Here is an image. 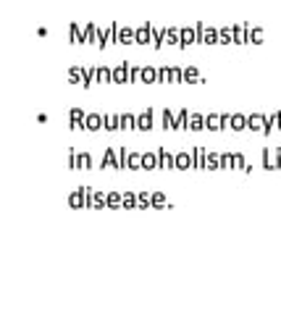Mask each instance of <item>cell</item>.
I'll return each mask as SVG.
<instances>
[{
    "mask_svg": "<svg viewBox=\"0 0 281 315\" xmlns=\"http://www.w3.org/2000/svg\"><path fill=\"white\" fill-rule=\"evenodd\" d=\"M158 82L181 84L184 82V69H179V66H161L158 69Z\"/></svg>",
    "mask_w": 281,
    "mask_h": 315,
    "instance_id": "obj_1",
    "label": "cell"
},
{
    "mask_svg": "<svg viewBox=\"0 0 281 315\" xmlns=\"http://www.w3.org/2000/svg\"><path fill=\"white\" fill-rule=\"evenodd\" d=\"M69 168H74V171H89L92 168V155L89 152L69 150Z\"/></svg>",
    "mask_w": 281,
    "mask_h": 315,
    "instance_id": "obj_2",
    "label": "cell"
},
{
    "mask_svg": "<svg viewBox=\"0 0 281 315\" xmlns=\"http://www.w3.org/2000/svg\"><path fill=\"white\" fill-rule=\"evenodd\" d=\"M247 129H253V132H263V134H271L273 121H271V118H265V116H260V113H253V116H247Z\"/></svg>",
    "mask_w": 281,
    "mask_h": 315,
    "instance_id": "obj_3",
    "label": "cell"
},
{
    "mask_svg": "<svg viewBox=\"0 0 281 315\" xmlns=\"http://www.w3.org/2000/svg\"><path fill=\"white\" fill-rule=\"evenodd\" d=\"M197 35H200V45H218V29L208 26L205 21H197Z\"/></svg>",
    "mask_w": 281,
    "mask_h": 315,
    "instance_id": "obj_4",
    "label": "cell"
},
{
    "mask_svg": "<svg viewBox=\"0 0 281 315\" xmlns=\"http://www.w3.org/2000/svg\"><path fill=\"white\" fill-rule=\"evenodd\" d=\"M263 168H281V147H265L263 150Z\"/></svg>",
    "mask_w": 281,
    "mask_h": 315,
    "instance_id": "obj_5",
    "label": "cell"
},
{
    "mask_svg": "<svg viewBox=\"0 0 281 315\" xmlns=\"http://www.w3.org/2000/svg\"><path fill=\"white\" fill-rule=\"evenodd\" d=\"M87 200H89V186H76L74 192L69 195V205L71 208H87Z\"/></svg>",
    "mask_w": 281,
    "mask_h": 315,
    "instance_id": "obj_6",
    "label": "cell"
},
{
    "mask_svg": "<svg viewBox=\"0 0 281 315\" xmlns=\"http://www.w3.org/2000/svg\"><path fill=\"white\" fill-rule=\"evenodd\" d=\"M229 118L231 116H226V113H208L205 116V129L221 132V129H226V126H229Z\"/></svg>",
    "mask_w": 281,
    "mask_h": 315,
    "instance_id": "obj_7",
    "label": "cell"
},
{
    "mask_svg": "<svg viewBox=\"0 0 281 315\" xmlns=\"http://www.w3.org/2000/svg\"><path fill=\"white\" fill-rule=\"evenodd\" d=\"M113 42H116V45H137V35H134V29H132V26H123V24H118Z\"/></svg>",
    "mask_w": 281,
    "mask_h": 315,
    "instance_id": "obj_8",
    "label": "cell"
},
{
    "mask_svg": "<svg viewBox=\"0 0 281 315\" xmlns=\"http://www.w3.org/2000/svg\"><path fill=\"white\" fill-rule=\"evenodd\" d=\"M100 168H116L118 171V147H105Z\"/></svg>",
    "mask_w": 281,
    "mask_h": 315,
    "instance_id": "obj_9",
    "label": "cell"
},
{
    "mask_svg": "<svg viewBox=\"0 0 281 315\" xmlns=\"http://www.w3.org/2000/svg\"><path fill=\"white\" fill-rule=\"evenodd\" d=\"M134 35H137V45H147V42H152V24H150V21L139 24V26L134 29Z\"/></svg>",
    "mask_w": 281,
    "mask_h": 315,
    "instance_id": "obj_10",
    "label": "cell"
},
{
    "mask_svg": "<svg viewBox=\"0 0 281 315\" xmlns=\"http://www.w3.org/2000/svg\"><path fill=\"white\" fill-rule=\"evenodd\" d=\"M195 42H200L197 26H184V29H181V42H179V47L184 50V47H190V45H195Z\"/></svg>",
    "mask_w": 281,
    "mask_h": 315,
    "instance_id": "obj_11",
    "label": "cell"
},
{
    "mask_svg": "<svg viewBox=\"0 0 281 315\" xmlns=\"http://www.w3.org/2000/svg\"><path fill=\"white\" fill-rule=\"evenodd\" d=\"M231 35H234V42L237 45H247L249 42V24H234Z\"/></svg>",
    "mask_w": 281,
    "mask_h": 315,
    "instance_id": "obj_12",
    "label": "cell"
},
{
    "mask_svg": "<svg viewBox=\"0 0 281 315\" xmlns=\"http://www.w3.org/2000/svg\"><path fill=\"white\" fill-rule=\"evenodd\" d=\"M105 126V116L103 113H87V118H84V129L87 132H100Z\"/></svg>",
    "mask_w": 281,
    "mask_h": 315,
    "instance_id": "obj_13",
    "label": "cell"
},
{
    "mask_svg": "<svg viewBox=\"0 0 281 315\" xmlns=\"http://www.w3.org/2000/svg\"><path fill=\"white\" fill-rule=\"evenodd\" d=\"M152 108L142 110V113H137V129L139 132H152Z\"/></svg>",
    "mask_w": 281,
    "mask_h": 315,
    "instance_id": "obj_14",
    "label": "cell"
},
{
    "mask_svg": "<svg viewBox=\"0 0 281 315\" xmlns=\"http://www.w3.org/2000/svg\"><path fill=\"white\" fill-rule=\"evenodd\" d=\"M129 66H132V63L121 60L118 66L113 69V84H127L129 82Z\"/></svg>",
    "mask_w": 281,
    "mask_h": 315,
    "instance_id": "obj_15",
    "label": "cell"
},
{
    "mask_svg": "<svg viewBox=\"0 0 281 315\" xmlns=\"http://www.w3.org/2000/svg\"><path fill=\"white\" fill-rule=\"evenodd\" d=\"M205 158H208V150L205 147H192V168L197 171H205Z\"/></svg>",
    "mask_w": 281,
    "mask_h": 315,
    "instance_id": "obj_16",
    "label": "cell"
},
{
    "mask_svg": "<svg viewBox=\"0 0 281 315\" xmlns=\"http://www.w3.org/2000/svg\"><path fill=\"white\" fill-rule=\"evenodd\" d=\"M84 118H87V113H84V110L82 108H71V113H69V126H71V129L76 132V129H84Z\"/></svg>",
    "mask_w": 281,
    "mask_h": 315,
    "instance_id": "obj_17",
    "label": "cell"
},
{
    "mask_svg": "<svg viewBox=\"0 0 281 315\" xmlns=\"http://www.w3.org/2000/svg\"><path fill=\"white\" fill-rule=\"evenodd\" d=\"M158 163H161V168H174L176 171V155H171L168 147H158Z\"/></svg>",
    "mask_w": 281,
    "mask_h": 315,
    "instance_id": "obj_18",
    "label": "cell"
},
{
    "mask_svg": "<svg viewBox=\"0 0 281 315\" xmlns=\"http://www.w3.org/2000/svg\"><path fill=\"white\" fill-rule=\"evenodd\" d=\"M69 37H71V45H84V42H87L84 29L79 26V21H71V26H69Z\"/></svg>",
    "mask_w": 281,
    "mask_h": 315,
    "instance_id": "obj_19",
    "label": "cell"
},
{
    "mask_svg": "<svg viewBox=\"0 0 281 315\" xmlns=\"http://www.w3.org/2000/svg\"><path fill=\"white\" fill-rule=\"evenodd\" d=\"M139 82L142 84H158V69L155 66H142V74H139Z\"/></svg>",
    "mask_w": 281,
    "mask_h": 315,
    "instance_id": "obj_20",
    "label": "cell"
},
{
    "mask_svg": "<svg viewBox=\"0 0 281 315\" xmlns=\"http://www.w3.org/2000/svg\"><path fill=\"white\" fill-rule=\"evenodd\" d=\"M92 208L105 210L108 208V192H103V189H92Z\"/></svg>",
    "mask_w": 281,
    "mask_h": 315,
    "instance_id": "obj_21",
    "label": "cell"
},
{
    "mask_svg": "<svg viewBox=\"0 0 281 315\" xmlns=\"http://www.w3.org/2000/svg\"><path fill=\"white\" fill-rule=\"evenodd\" d=\"M142 168L145 171H158L161 163H158V150L155 152H142Z\"/></svg>",
    "mask_w": 281,
    "mask_h": 315,
    "instance_id": "obj_22",
    "label": "cell"
},
{
    "mask_svg": "<svg viewBox=\"0 0 281 315\" xmlns=\"http://www.w3.org/2000/svg\"><path fill=\"white\" fill-rule=\"evenodd\" d=\"M184 82H186V84H205V79L200 76L197 66H186V69H184Z\"/></svg>",
    "mask_w": 281,
    "mask_h": 315,
    "instance_id": "obj_23",
    "label": "cell"
},
{
    "mask_svg": "<svg viewBox=\"0 0 281 315\" xmlns=\"http://www.w3.org/2000/svg\"><path fill=\"white\" fill-rule=\"evenodd\" d=\"M84 74H87V69L82 66V63H76V66L69 69V82L71 84H82L84 82Z\"/></svg>",
    "mask_w": 281,
    "mask_h": 315,
    "instance_id": "obj_24",
    "label": "cell"
},
{
    "mask_svg": "<svg viewBox=\"0 0 281 315\" xmlns=\"http://www.w3.org/2000/svg\"><path fill=\"white\" fill-rule=\"evenodd\" d=\"M190 110L186 108H181L179 113H176V132H184V129H190Z\"/></svg>",
    "mask_w": 281,
    "mask_h": 315,
    "instance_id": "obj_25",
    "label": "cell"
},
{
    "mask_svg": "<svg viewBox=\"0 0 281 315\" xmlns=\"http://www.w3.org/2000/svg\"><path fill=\"white\" fill-rule=\"evenodd\" d=\"M95 74H98V84L113 82V69H108V66H95Z\"/></svg>",
    "mask_w": 281,
    "mask_h": 315,
    "instance_id": "obj_26",
    "label": "cell"
},
{
    "mask_svg": "<svg viewBox=\"0 0 281 315\" xmlns=\"http://www.w3.org/2000/svg\"><path fill=\"white\" fill-rule=\"evenodd\" d=\"M108 208H111V210L123 208V192H116V189H111V192H108Z\"/></svg>",
    "mask_w": 281,
    "mask_h": 315,
    "instance_id": "obj_27",
    "label": "cell"
},
{
    "mask_svg": "<svg viewBox=\"0 0 281 315\" xmlns=\"http://www.w3.org/2000/svg\"><path fill=\"white\" fill-rule=\"evenodd\" d=\"M166 42L179 47V42H181V29H179V26H166Z\"/></svg>",
    "mask_w": 281,
    "mask_h": 315,
    "instance_id": "obj_28",
    "label": "cell"
},
{
    "mask_svg": "<svg viewBox=\"0 0 281 315\" xmlns=\"http://www.w3.org/2000/svg\"><path fill=\"white\" fill-rule=\"evenodd\" d=\"M205 171H221V152H208Z\"/></svg>",
    "mask_w": 281,
    "mask_h": 315,
    "instance_id": "obj_29",
    "label": "cell"
},
{
    "mask_svg": "<svg viewBox=\"0 0 281 315\" xmlns=\"http://www.w3.org/2000/svg\"><path fill=\"white\" fill-rule=\"evenodd\" d=\"M192 168V152H176V171Z\"/></svg>",
    "mask_w": 281,
    "mask_h": 315,
    "instance_id": "obj_30",
    "label": "cell"
},
{
    "mask_svg": "<svg viewBox=\"0 0 281 315\" xmlns=\"http://www.w3.org/2000/svg\"><path fill=\"white\" fill-rule=\"evenodd\" d=\"M155 50H161V47L166 45V29H158V26H152V42H150Z\"/></svg>",
    "mask_w": 281,
    "mask_h": 315,
    "instance_id": "obj_31",
    "label": "cell"
},
{
    "mask_svg": "<svg viewBox=\"0 0 281 315\" xmlns=\"http://www.w3.org/2000/svg\"><path fill=\"white\" fill-rule=\"evenodd\" d=\"M229 123H231L234 132H242V129H247V116H242V113H231Z\"/></svg>",
    "mask_w": 281,
    "mask_h": 315,
    "instance_id": "obj_32",
    "label": "cell"
},
{
    "mask_svg": "<svg viewBox=\"0 0 281 315\" xmlns=\"http://www.w3.org/2000/svg\"><path fill=\"white\" fill-rule=\"evenodd\" d=\"M139 168H142V152H129L127 171H139Z\"/></svg>",
    "mask_w": 281,
    "mask_h": 315,
    "instance_id": "obj_33",
    "label": "cell"
},
{
    "mask_svg": "<svg viewBox=\"0 0 281 315\" xmlns=\"http://www.w3.org/2000/svg\"><path fill=\"white\" fill-rule=\"evenodd\" d=\"M205 129V116L202 113H192L190 116V132H202Z\"/></svg>",
    "mask_w": 281,
    "mask_h": 315,
    "instance_id": "obj_34",
    "label": "cell"
},
{
    "mask_svg": "<svg viewBox=\"0 0 281 315\" xmlns=\"http://www.w3.org/2000/svg\"><path fill=\"white\" fill-rule=\"evenodd\" d=\"M163 129H176V116H174V110L171 108H163Z\"/></svg>",
    "mask_w": 281,
    "mask_h": 315,
    "instance_id": "obj_35",
    "label": "cell"
},
{
    "mask_svg": "<svg viewBox=\"0 0 281 315\" xmlns=\"http://www.w3.org/2000/svg\"><path fill=\"white\" fill-rule=\"evenodd\" d=\"M121 129H123V132L137 129V116H134V113H121Z\"/></svg>",
    "mask_w": 281,
    "mask_h": 315,
    "instance_id": "obj_36",
    "label": "cell"
},
{
    "mask_svg": "<svg viewBox=\"0 0 281 315\" xmlns=\"http://www.w3.org/2000/svg\"><path fill=\"white\" fill-rule=\"evenodd\" d=\"M234 35H231V26H221L218 29V45H231Z\"/></svg>",
    "mask_w": 281,
    "mask_h": 315,
    "instance_id": "obj_37",
    "label": "cell"
},
{
    "mask_svg": "<svg viewBox=\"0 0 281 315\" xmlns=\"http://www.w3.org/2000/svg\"><path fill=\"white\" fill-rule=\"evenodd\" d=\"M84 37H87V42H98V24L87 21L84 24Z\"/></svg>",
    "mask_w": 281,
    "mask_h": 315,
    "instance_id": "obj_38",
    "label": "cell"
},
{
    "mask_svg": "<svg viewBox=\"0 0 281 315\" xmlns=\"http://www.w3.org/2000/svg\"><path fill=\"white\" fill-rule=\"evenodd\" d=\"M137 208H139V210L152 208V205H150V195L145 192V189H142V192H137Z\"/></svg>",
    "mask_w": 281,
    "mask_h": 315,
    "instance_id": "obj_39",
    "label": "cell"
},
{
    "mask_svg": "<svg viewBox=\"0 0 281 315\" xmlns=\"http://www.w3.org/2000/svg\"><path fill=\"white\" fill-rule=\"evenodd\" d=\"M123 208H127V210L137 208V192H132V189H127V192H123Z\"/></svg>",
    "mask_w": 281,
    "mask_h": 315,
    "instance_id": "obj_40",
    "label": "cell"
},
{
    "mask_svg": "<svg viewBox=\"0 0 281 315\" xmlns=\"http://www.w3.org/2000/svg\"><path fill=\"white\" fill-rule=\"evenodd\" d=\"M166 202H168V200H166L163 192H152V195H150V205H152V208H166Z\"/></svg>",
    "mask_w": 281,
    "mask_h": 315,
    "instance_id": "obj_41",
    "label": "cell"
},
{
    "mask_svg": "<svg viewBox=\"0 0 281 315\" xmlns=\"http://www.w3.org/2000/svg\"><path fill=\"white\" fill-rule=\"evenodd\" d=\"M105 129H108V132L121 129V116H105Z\"/></svg>",
    "mask_w": 281,
    "mask_h": 315,
    "instance_id": "obj_42",
    "label": "cell"
},
{
    "mask_svg": "<svg viewBox=\"0 0 281 315\" xmlns=\"http://www.w3.org/2000/svg\"><path fill=\"white\" fill-rule=\"evenodd\" d=\"M249 42H253V45L263 42V29L260 26H249Z\"/></svg>",
    "mask_w": 281,
    "mask_h": 315,
    "instance_id": "obj_43",
    "label": "cell"
},
{
    "mask_svg": "<svg viewBox=\"0 0 281 315\" xmlns=\"http://www.w3.org/2000/svg\"><path fill=\"white\" fill-rule=\"evenodd\" d=\"M231 163H234V168H242V171H244V166H247L242 152H231Z\"/></svg>",
    "mask_w": 281,
    "mask_h": 315,
    "instance_id": "obj_44",
    "label": "cell"
},
{
    "mask_svg": "<svg viewBox=\"0 0 281 315\" xmlns=\"http://www.w3.org/2000/svg\"><path fill=\"white\" fill-rule=\"evenodd\" d=\"M127 158H129L127 147H118V171H123V168H127Z\"/></svg>",
    "mask_w": 281,
    "mask_h": 315,
    "instance_id": "obj_45",
    "label": "cell"
},
{
    "mask_svg": "<svg viewBox=\"0 0 281 315\" xmlns=\"http://www.w3.org/2000/svg\"><path fill=\"white\" fill-rule=\"evenodd\" d=\"M139 74H142V66H129V82H139Z\"/></svg>",
    "mask_w": 281,
    "mask_h": 315,
    "instance_id": "obj_46",
    "label": "cell"
},
{
    "mask_svg": "<svg viewBox=\"0 0 281 315\" xmlns=\"http://www.w3.org/2000/svg\"><path fill=\"white\" fill-rule=\"evenodd\" d=\"M224 168H234V163H231V152H221V171Z\"/></svg>",
    "mask_w": 281,
    "mask_h": 315,
    "instance_id": "obj_47",
    "label": "cell"
},
{
    "mask_svg": "<svg viewBox=\"0 0 281 315\" xmlns=\"http://www.w3.org/2000/svg\"><path fill=\"white\" fill-rule=\"evenodd\" d=\"M271 121H273V126H276V129H281V110H276V113L271 116Z\"/></svg>",
    "mask_w": 281,
    "mask_h": 315,
    "instance_id": "obj_48",
    "label": "cell"
}]
</instances>
